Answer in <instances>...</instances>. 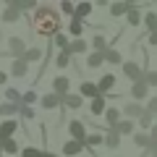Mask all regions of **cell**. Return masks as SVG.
<instances>
[{
  "instance_id": "cell-1",
  "label": "cell",
  "mask_w": 157,
  "mask_h": 157,
  "mask_svg": "<svg viewBox=\"0 0 157 157\" xmlns=\"http://www.w3.org/2000/svg\"><path fill=\"white\" fill-rule=\"evenodd\" d=\"M32 32L39 37H55L60 32V13L52 6H37L34 8V18H32Z\"/></svg>"
},
{
  "instance_id": "cell-2",
  "label": "cell",
  "mask_w": 157,
  "mask_h": 157,
  "mask_svg": "<svg viewBox=\"0 0 157 157\" xmlns=\"http://www.w3.org/2000/svg\"><path fill=\"white\" fill-rule=\"evenodd\" d=\"M8 52L13 55V60H21L24 52H26V42H24L21 37H11L8 39Z\"/></svg>"
},
{
  "instance_id": "cell-3",
  "label": "cell",
  "mask_w": 157,
  "mask_h": 157,
  "mask_svg": "<svg viewBox=\"0 0 157 157\" xmlns=\"http://www.w3.org/2000/svg\"><path fill=\"white\" fill-rule=\"evenodd\" d=\"M68 134H71L73 141H81V144H84V139H86V123H81V121L73 118L71 123H68Z\"/></svg>"
},
{
  "instance_id": "cell-4",
  "label": "cell",
  "mask_w": 157,
  "mask_h": 157,
  "mask_svg": "<svg viewBox=\"0 0 157 157\" xmlns=\"http://www.w3.org/2000/svg\"><path fill=\"white\" fill-rule=\"evenodd\" d=\"M123 73H126V78H131V81H141V76H144V68L139 66V63H134V60H126L123 63Z\"/></svg>"
},
{
  "instance_id": "cell-5",
  "label": "cell",
  "mask_w": 157,
  "mask_h": 157,
  "mask_svg": "<svg viewBox=\"0 0 157 157\" xmlns=\"http://www.w3.org/2000/svg\"><path fill=\"white\" fill-rule=\"evenodd\" d=\"M18 131V121L16 118H6L0 123V139H13V134Z\"/></svg>"
},
{
  "instance_id": "cell-6",
  "label": "cell",
  "mask_w": 157,
  "mask_h": 157,
  "mask_svg": "<svg viewBox=\"0 0 157 157\" xmlns=\"http://www.w3.org/2000/svg\"><path fill=\"white\" fill-rule=\"evenodd\" d=\"M78 97H81V100H84V97L94 100V97H100V89H97L94 81H81V84H78Z\"/></svg>"
},
{
  "instance_id": "cell-7",
  "label": "cell",
  "mask_w": 157,
  "mask_h": 157,
  "mask_svg": "<svg viewBox=\"0 0 157 157\" xmlns=\"http://www.w3.org/2000/svg\"><path fill=\"white\" fill-rule=\"evenodd\" d=\"M68 89H71V81H68L66 76H58V78H52V94H58V97H66V94H68Z\"/></svg>"
},
{
  "instance_id": "cell-8",
  "label": "cell",
  "mask_w": 157,
  "mask_h": 157,
  "mask_svg": "<svg viewBox=\"0 0 157 157\" xmlns=\"http://www.w3.org/2000/svg\"><path fill=\"white\" fill-rule=\"evenodd\" d=\"M84 149H86V147L81 144V141H73V139H68L66 144H63V155H68V157H78Z\"/></svg>"
},
{
  "instance_id": "cell-9",
  "label": "cell",
  "mask_w": 157,
  "mask_h": 157,
  "mask_svg": "<svg viewBox=\"0 0 157 157\" xmlns=\"http://www.w3.org/2000/svg\"><path fill=\"white\" fill-rule=\"evenodd\" d=\"M147 94H149V86H147L144 81H136V84H131V97H134V102L147 100Z\"/></svg>"
},
{
  "instance_id": "cell-10",
  "label": "cell",
  "mask_w": 157,
  "mask_h": 157,
  "mask_svg": "<svg viewBox=\"0 0 157 157\" xmlns=\"http://www.w3.org/2000/svg\"><path fill=\"white\" fill-rule=\"evenodd\" d=\"M113 86H115V76H113V73H105V76L97 81V89H100L102 97H105L107 92H113Z\"/></svg>"
},
{
  "instance_id": "cell-11",
  "label": "cell",
  "mask_w": 157,
  "mask_h": 157,
  "mask_svg": "<svg viewBox=\"0 0 157 157\" xmlns=\"http://www.w3.org/2000/svg\"><path fill=\"white\" fill-rule=\"evenodd\" d=\"M39 105L45 107V110H55V107L63 105V97H58V94H52V92H50V94H45L42 100H39Z\"/></svg>"
},
{
  "instance_id": "cell-12",
  "label": "cell",
  "mask_w": 157,
  "mask_h": 157,
  "mask_svg": "<svg viewBox=\"0 0 157 157\" xmlns=\"http://www.w3.org/2000/svg\"><path fill=\"white\" fill-rule=\"evenodd\" d=\"M86 50H89V42H84V39H73V42H68V47H66L68 55H81V52H86Z\"/></svg>"
},
{
  "instance_id": "cell-13",
  "label": "cell",
  "mask_w": 157,
  "mask_h": 157,
  "mask_svg": "<svg viewBox=\"0 0 157 157\" xmlns=\"http://www.w3.org/2000/svg\"><path fill=\"white\" fill-rule=\"evenodd\" d=\"M89 110H92V115H94V118H97V115H105V110H107V100H105L102 94L94 97V100L89 102Z\"/></svg>"
},
{
  "instance_id": "cell-14",
  "label": "cell",
  "mask_w": 157,
  "mask_h": 157,
  "mask_svg": "<svg viewBox=\"0 0 157 157\" xmlns=\"http://www.w3.org/2000/svg\"><path fill=\"white\" fill-rule=\"evenodd\" d=\"M102 60H105V63H110V66H118V63L123 66V58H121V52H118L115 47H107V50L102 52Z\"/></svg>"
},
{
  "instance_id": "cell-15",
  "label": "cell",
  "mask_w": 157,
  "mask_h": 157,
  "mask_svg": "<svg viewBox=\"0 0 157 157\" xmlns=\"http://www.w3.org/2000/svg\"><path fill=\"white\" fill-rule=\"evenodd\" d=\"M102 141H105L107 149H118V147H121V134H118L115 128H107V136Z\"/></svg>"
},
{
  "instance_id": "cell-16",
  "label": "cell",
  "mask_w": 157,
  "mask_h": 157,
  "mask_svg": "<svg viewBox=\"0 0 157 157\" xmlns=\"http://www.w3.org/2000/svg\"><path fill=\"white\" fill-rule=\"evenodd\" d=\"M123 113L128 121H134V118H141V113H144V107L139 105V102H128V105H123Z\"/></svg>"
},
{
  "instance_id": "cell-17",
  "label": "cell",
  "mask_w": 157,
  "mask_h": 157,
  "mask_svg": "<svg viewBox=\"0 0 157 157\" xmlns=\"http://www.w3.org/2000/svg\"><path fill=\"white\" fill-rule=\"evenodd\" d=\"M115 131H118V134H121V136H134L136 134V123H134V121H128V118H126V121H121V123H118L115 126Z\"/></svg>"
},
{
  "instance_id": "cell-18",
  "label": "cell",
  "mask_w": 157,
  "mask_h": 157,
  "mask_svg": "<svg viewBox=\"0 0 157 157\" xmlns=\"http://www.w3.org/2000/svg\"><path fill=\"white\" fill-rule=\"evenodd\" d=\"M134 144H136V149H149V144H152V139H149V134H144V131H136L134 134Z\"/></svg>"
},
{
  "instance_id": "cell-19",
  "label": "cell",
  "mask_w": 157,
  "mask_h": 157,
  "mask_svg": "<svg viewBox=\"0 0 157 157\" xmlns=\"http://www.w3.org/2000/svg\"><path fill=\"white\" fill-rule=\"evenodd\" d=\"M105 121H107V128H115V126L121 123V113H118V107H107V110H105Z\"/></svg>"
},
{
  "instance_id": "cell-20",
  "label": "cell",
  "mask_w": 157,
  "mask_h": 157,
  "mask_svg": "<svg viewBox=\"0 0 157 157\" xmlns=\"http://www.w3.org/2000/svg\"><path fill=\"white\" fill-rule=\"evenodd\" d=\"M18 110H21V105H13V102H0V115H6V118H16Z\"/></svg>"
},
{
  "instance_id": "cell-21",
  "label": "cell",
  "mask_w": 157,
  "mask_h": 157,
  "mask_svg": "<svg viewBox=\"0 0 157 157\" xmlns=\"http://www.w3.org/2000/svg\"><path fill=\"white\" fill-rule=\"evenodd\" d=\"M89 47H94V52H100V55H102V52H105L107 47H110V42H107V39L102 37V34H94V39L89 42Z\"/></svg>"
},
{
  "instance_id": "cell-22",
  "label": "cell",
  "mask_w": 157,
  "mask_h": 157,
  "mask_svg": "<svg viewBox=\"0 0 157 157\" xmlns=\"http://www.w3.org/2000/svg\"><path fill=\"white\" fill-rule=\"evenodd\" d=\"M18 18H21V11H18V8L6 6V11H3V24H16Z\"/></svg>"
},
{
  "instance_id": "cell-23",
  "label": "cell",
  "mask_w": 157,
  "mask_h": 157,
  "mask_svg": "<svg viewBox=\"0 0 157 157\" xmlns=\"http://www.w3.org/2000/svg\"><path fill=\"white\" fill-rule=\"evenodd\" d=\"M26 73H29V63H24V60H13V66H11V76L21 78V76H26Z\"/></svg>"
},
{
  "instance_id": "cell-24",
  "label": "cell",
  "mask_w": 157,
  "mask_h": 157,
  "mask_svg": "<svg viewBox=\"0 0 157 157\" xmlns=\"http://www.w3.org/2000/svg\"><path fill=\"white\" fill-rule=\"evenodd\" d=\"M0 152H3V155H16L18 152L16 139H0Z\"/></svg>"
},
{
  "instance_id": "cell-25",
  "label": "cell",
  "mask_w": 157,
  "mask_h": 157,
  "mask_svg": "<svg viewBox=\"0 0 157 157\" xmlns=\"http://www.w3.org/2000/svg\"><path fill=\"white\" fill-rule=\"evenodd\" d=\"M63 105H66V107H71V110H78V107L84 105V100H81L78 94H71V92H68V94L63 97Z\"/></svg>"
},
{
  "instance_id": "cell-26",
  "label": "cell",
  "mask_w": 157,
  "mask_h": 157,
  "mask_svg": "<svg viewBox=\"0 0 157 157\" xmlns=\"http://www.w3.org/2000/svg\"><path fill=\"white\" fill-rule=\"evenodd\" d=\"M92 13V3H78L76 11H73V18H78V21H84L86 16Z\"/></svg>"
},
{
  "instance_id": "cell-27",
  "label": "cell",
  "mask_w": 157,
  "mask_h": 157,
  "mask_svg": "<svg viewBox=\"0 0 157 157\" xmlns=\"http://www.w3.org/2000/svg\"><path fill=\"white\" fill-rule=\"evenodd\" d=\"M134 6V3H113L110 6V16H126V13H128V8Z\"/></svg>"
},
{
  "instance_id": "cell-28",
  "label": "cell",
  "mask_w": 157,
  "mask_h": 157,
  "mask_svg": "<svg viewBox=\"0 0 157 157\" xmlns=\"http://www.w3.org/2000/svg\"><path fill=\"white\" fill-rule=\"evenodd\" d=\"M68 32H71L73 34V37H81V32H84V21H78V18H73L71 16V21H68Z\"/></svg>"
},
{
  "instance_id": "cell-29",
  "label": "cell",
  "mask_w": 157,
  "mask_h": 157,
  "mask_svg": "<svg viewBox=\"0 0 157 157\" xmlns=\"http://www.w3.org/2000/svg\"><path fill=\"white\" fill-rule=\"evenodd\" d=\"M39 58H42V50H39V47H26V52H24L21 60L24 63H34V60H39Z\"/></svg>"
},
{
  "instance_id": "cell-30",
  "label": "cell",
  "mask_w": 157,
  "mask_h": 157,
  "mask_svg": "<svg viewBox=\"0 0 157 157\" xmlns=\"http://www.w3.org/2000/svg\"><path fill=\"white\" fill-rule=\"evenodd\" d=\"M100 144H105L100 134H86V139H84V147H89V149H97Z\"/></svg>"
},
{
  "instance_id": "cell-31",
  "label": "cell",
  "mask_w": 157,
  "mask_h": 157,
  "mask_svg": "<svg viewBox=\"0 0 157 157\" xmlns=\"http://www.w3.org/2000/svg\"><path fill=\"white\" fill-rule=\"evenodd\" d=\"M126 18H128V24H131V26H139V24H141L139 8H136V6H131V8H128V13H126Z\"/></svg>"
},
{
  "instance_id": "cell-32",
  "label": "cell",
  "mask_w": 157,
  "mask_h": 157,
  "mask_svg": "<svg viewBox=\"0 0 157 157\" xmlns=\"http://www.w3.org/2000/svg\"><path fill=\"white\" fill-rule=\"evenodd\" d=\"M152 126H155V115H152V113H141V118H139V128H152Z\"/></svg>"
},
{
  "instance_id": "cell-33",
  "label": "cell",
  "mask_w": 157,
  "mask_h": 157,
  "mask_svg": "<svg viewBox=\"0 0 157 157\" xmlns=\"http://www.w3.org/2000/svg\"><path fill=\"white\" fill-rule=\"evenodd\" d=\"M141 24H144L149 32H157V13H152V11H149V13L144 16V21H141Z\"/></svg>"
},
{
  "instance_id": "cell-34",
  "label": "cell",
  "mask_w": 157,
  "mask_h": 157,
  "mask_svg": "<svg viewBox=\"0 0 157 157\" xmlns=\"http://www.w3.org/2000/svg\"><path fill=\"white\" fill-rule=\"evenodd\" d=\"M6 102H13V105H21V94H18L13 86H8L6 89Z\"/></svg>"
},
{
  "instance_id": "cell-35",
  "label": "cell",
  "mask_w": 157,
  "mask_h": 157,
  "mask_svg": "<svg viewBox=\"0 0 157 157\" xmlns=\"http://www.w3.org/2000/svg\"><path fill=\"white\" fill-rule=\"evenodd\" d=\"M102 63H105V60H102V55H100V52H92V55L86 58V66H89V68H100Z\"/></svg>"
},
{
  "instance_id": "cell-36",
  "label": "cell",
  "mask_w": 157,
  "mask_h": 157,
  "mask_svg": "<svg viewBox=\"0 0 157 157\" xmlns=\"http://www.w3.org/2000/svg\"><path fill=\"white\" fill-rule=\"evenodd\" d=\"M141 81H144L147 86H157V71H144Z\"/></svg>"
},
{
  "instance_id": "cell-37",
  "label": "cell",
  "mask_w": 157,
  "mask_h": 157,
  "mask_svg": "<svg viewBox=\"0 0 157 157\" xmlns=\"http://www.w3.org/2000/svg\"><path fill=\"white\" fill-rule=\"evenodd\" d=\"M55 66H60V68H66V66H71V55H68L66 50H60V55L55 58Z\"/></svg>"
},
{
  "instance_id": "cell-38",
  "label": "cell",
  "mask_w": 157,
  "mask_h": 157,
  "mask_svg": "<svg viewBox=\"0 0 157 157\" xmlns=\"http://www.w3.org/2000/svg\"><path fill=\"white\" fill-rule=\"evenodd\" d=\"M34 102H37V92H26V94H21V105H26V107H32Z\"/></svg>"
},
{
  "instance_id": "cell-39",
  "label": "cell",
  "mask_w": 157,
  "mask_h": 157,
  "mask_svg": "<svg viewBox=\"0 0 157 157\" xmlns=\"http://www.w3.org/2000/svg\"><path fill=\"white\" fill-rule=\"evenodd\" d=\"M21 157H42V149H37V147H24Z\"/></svg>"
},
{
  "instance_id": "cell-40",
  "label": "cell",
  "mask_w": 157,
  "mask_h": 157,
  "mask_svg": "<svg viewBox=\"0 0 157 157\" xmlns=\"http://www.w3.org/2000/svg\"><path fill=\"white\" fill-rule=\"evenodd\" d=\"M52 42H55V45L60 47V50H66V47H68V37H66V34H60V32H58L55 37H52Z\"/></svg>"
},
{
  "instance_id": "cell-41",
  "label": "cell",
  "mask_w": 157,
  "mask_h": 157,
  "mask_svg": "<svg viewBox=\"0 0 157 157\" xmlns=\"http://www.w3.org/2000/svg\"><path fill=\"white\" fill-rule=\"evenodd\" d=\"M73 11H76V6H73L71 0H63V3H60V13H68V16H73Z\"/></svg>"
},
{
  "instance_id": "cell-42",
  "label": "cell",
  "mask_w": 157,
  "mask_h": 157,
  "mask_svg": "<svg viewBox=\"0 0 157 157\" xmlns=\"http://www.w3.org/2000/svg\"><path fill=\"white\" fill-rule=\"evenodd\" d=\"M18 115H21L24 121H32V118H34V107H26V105H21V110H18Z\"/></svg>"
},
{
  "instance_id": "cell-43",
  "label": "cell",
  "mask_w": 157,
  "mask_h": 157,
  "mask_svg": "<svg viewBox=\"0 0 157 157\" xmlns=\"http://www.w3.org/2000/svg\"><path fill=\"white\" fill-rule=\"evenodd\" d=\"M144 110H147V113H152V115H157V97H152V100H149V105H147Z\"/></svg>"
},
{
  "instance_id": "cell-44",
  "label": "cell",
  "mask_w": 157,
  "mask_h": 157,
  "mask_svg": "<svg viewBox=\"0 0 157 157\" xmlns=\"http://www.w3.org/2000/svg\"><path fill=\"white\" fill-rule=\"evenodd\" d=\"M144 155H149V157H157V141H152V144H149V149H147Z\"/></svg>"
},
{
  "instance_id": "cell-45",
  "label": "cell",
  "mask_w": 157,
  "mask_h": 157,
  "mask_svg": "<svg viewBox=\"0 0 157 157\" xmlns=\"http://www.w3.org/2000/svg\"><path fill=\"white\" fill-rule=\"evenodd\" d=\"M147 42H149V45H155V47H157V32H149V37H147Z\"/></svg>"
},
{
  "instance_id": "cell-46",
  "label": "cell",
  "mask_w": 157,
  "mask_h": 157,
  "mask_svg": "<svg viewBox=\"0 0 157 157\" xmlns=\"http://www.w3.org/2000/svg\"><path fill=\"white\" fill-rule=\"evenodd\" d=\"M149 139H152V141H157V123L149 128Z\"/></svg>"
},
{
  "instance_id": "cell-47",
  "label": "cell",
  "mask_w": 157,
  "mask_h": 157,
  "mask_svg": "<svg viewBox=\"0 0 157 157\" xmlns=\"http://www.w3.org/2000/svg\"><path fill=\"white\" fill-rule=\"evenodd\" d=\"M6 81H8V73H6V71H0V84H6Z\"/></svg>"
},
{
  "instance_id": "cell-48",
  "label": "cell",
  "mask_w": 157,
  "mask_h": 157,
  "mask_svg": "<svg viewBox=\"0 0 157 157\" xmlns=\"http://www.w3.org/2000/svg\"><path fill=\"white\" fill-rule=\"evenodd\" d=\"M42 157H58L55 152H42Z\"/></svg>"
},
{
  "instance_id": "cell-49",
  "label": "cell",
  "mask_w": 157,
  "mask_h": 157,
  "mask_svg": "<svg viewBox=\"0 0 157 157\" xmlns=\"http://www.w3.org/2000/svg\"><path fill=\"white\" fill-rule=\"evenodd\" d=\"M118 157H121V155H118Z\"/></svg>"
}]
</instances>
